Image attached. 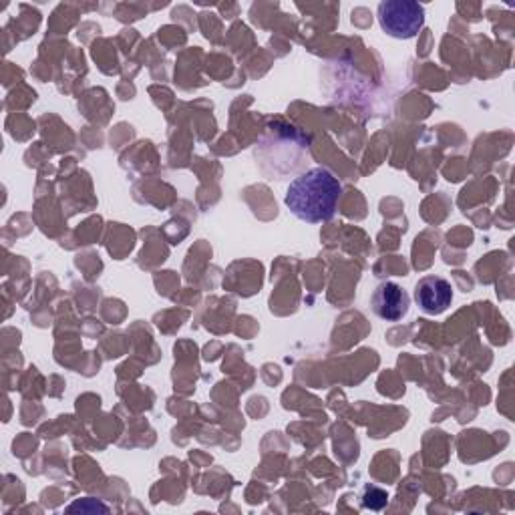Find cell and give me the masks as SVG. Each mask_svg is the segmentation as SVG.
<instances>
[{"instance_id": "cell-1", "label": "cell", "mask_w": 515, "mask_h": 515, "mask_svg": "<svg viewBox=\"0 0 515 515\" xmlns=\"http://www.w3.org/2000/svg\"><path fill=\"white\" fill-rule=\"evenodd\" d=\"M342 186L326 167H312L294 178L286 190L288 210L306 224H322L334 218Z\"/></svg>"}, {"instance_id": "cell-2", "label": "cell", "mask_w": 515, "mask_h": 515, "mask_svg": "<svg viewBox=\"0 0 515 515\" xmlns=\"http://www.w3.org/2000/svg\"><path fill=\"white\" fill-rule=\"evenodd\" d=\"M377 15L381 29L401 41L417 37L425 25V9L415 0H383Z\"/></svg>"}, {"instance_id": "cell-3", "label": "cell", "mask_w": 515, "mask_h": 515, "mask_svg": "<svg viewBox=\"0 0 515 515\" xmlns=\"http://www.w3.org/2000/svg\"><path fill=\"white\" fill-rule=\"evenodd\" d=\"M413 298L425 314L439 316L451 306L453 288L451 282L441 276H425L415 284Z\"/></svg>"}, {"instance_id": "cell-4", "label": "cell", "mask_w": 515, "mask_h": 515, "mask_svg": "<svg viewBox=\"0 0 515 515\" xmlns=\"http://www.w3.org/2000/svg\"><path fill=\"white\" fill-rule=\"evenodd\" d=\"M371 308L379 318L387 322H399L409 314L411 298L399 284L381 282L371 296Z\"/></svg>"}, {"instance_id": "cell-5", "label": "cell", "mask_w": 515, "mask_h": 515, "mask_svg": "<svg viewBox=\"0 0 515 515\" xmlns=\"http://www.w3.org/2000/svg\"><path fill=\"white\" fill-rule=\"evenodd\" d=\"M387 503H389V497H387V493H385L383 489H379V487H367V489H365V493H363V505H365L367 509L379 511V509H383Z\"/></svg>"}]
</instances>
